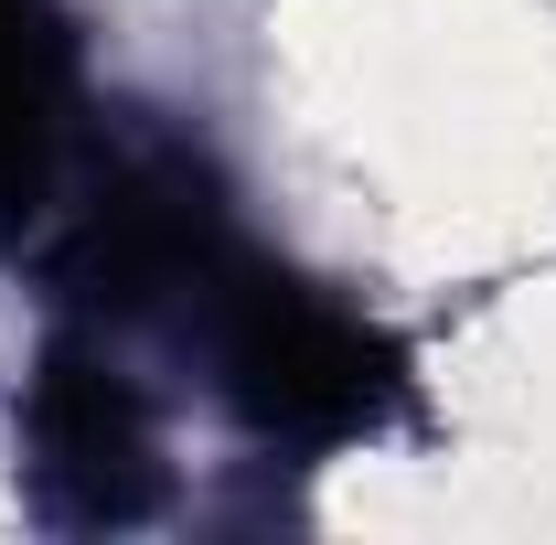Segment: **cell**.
<instances>
[{"label": "cell", "mask_w": 556, "mask_h": 545, "mask_svg": "<svg viewBox=\"0 0 556 545\" xmlns=\"http://www.w3.org/2000/svg\"><path fill=\"white\" fill-rule=\"evenodd\" d=\"M182 342H204L225 407L247 417L268 449H343V439H375L396 417V353L353 321L332 289L268 268L247 236L225 246L193 289V310L172 321Z\"/></svg>", "instance_id": "cell-1"}, {"label": "cell", "mask_w": 556, "mask_h": 545, "mask_svg": "<svg viewBox=\"0 0 556 545\" xmlns=\"http://www.w3.org/2000/svg\"><path fill=\"white\" fill-rule=\"evenodd\" d=\"M225 246H236V214L214 193V172L172 139H139L75 193L54 278H65L86 332H139V321L172 332Z\"/></svg>", "instance_id": "cell-2"}, {"label": "cell", "mask_w": 556, "mask_h": 545, "mask_svg": "<svg viewBox=\"0 0 556 545\" xmlns=\"http://www.w3.org/2000/svg\"><path fill=\"white\" fill-rule=\"evenodd\" d=\"M22 449H33V492L65 514V524H139L161 503V428L139 375L108 353V332L75 321L43 375H33V407H22Z\"/></svg>", "instance_id": "cell-3"}, {"label": "cell", "mask_w": 556, "mask_h": 545, "mask_svg": "<svg viewBox=\"0 0 556 545\" xmlns=\"http://www.w3.org/2000/svg\"><path fill=\"white\" fill-rule=\"evenodd\" d=\"M75 172V33L54 0H0V246L65 204Z\"/></svg>", "instance_id": "cell-4"}]
</instances>
